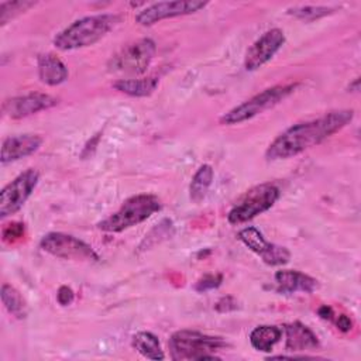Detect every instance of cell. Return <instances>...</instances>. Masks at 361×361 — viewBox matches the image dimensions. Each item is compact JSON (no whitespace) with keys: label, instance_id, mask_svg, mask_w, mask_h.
I'll return each mask as SVG.
<instances>
[{"label":"cell","instance_id":"6da1fadb","mask_svg":"<svg viewBox=\"0 0 361 361\" xmlns=\"http://www.w3.org/2000/svg\"><path fill=\"white\" fill-rule=\"evenodd\" d=\"M353 117V110H334L319 118L293 124L268 145L265 158L268 161L292 158L338 133Z\"/></svg>","mask_w":361,"mask_h":361},{"label":"cell","instance_id":"7a4b0ae2","mask_svg":"<svg viewBox=\"0 0 361 361\" xmlns=\"http://www.w3.org/2000/svg\"><path fill=\"white\" fill-rule=\"evenodd\" d=\"M117 23L118 17L113 14H96L82 17L59 31L54 38V45L62 51H71L93 45L99 39H102L110 30H113Z\"/></svg>","mask_w":361,"mask_h":361},{"label":"cell","instance_id":"3957f363","mask_svg":"<svg viewBox=\"0 0 361 361\" xmlns=\"http://www.w3.org/2000/svg\"><path fill=\"white\" fill-rule=\"evenodd\" d=\"M171 358L175 361L219 360L216 353L226 345L221 337L203 334L195 330H178L169 338Z\"/></svg>","mask_w":361,"mask_h":361},{"label":"cell","instance_id":"277c9868","mask_svg":"<svg viewBox=\"0 0 361 361\" xmlns=\"http://www.w3.org/2000/svg\"><path fill=\"white\" fill-rule=\"evenodd\" d=\"M161 210V202L155 195L140 193L124 200L121 207L97 223V228L107 233H120L137 226Z\"/></svg>","mask_w":361,"mask_h":361},{"label":"cell","instance_id":"5b68a950","mask_svg":"<svg viewBox=\"0 0 361 361\" xmlns=\"http://www.w3.org/2000/svg\"><path fill=\"white\" fill-rule=\"evenodd\" d=\"M296 87H298V83H289V85H276V86L264 89L262 92L257 93L248 100L226 111L220 117V123L224 126H234V124H240L247 120H251L255 116L272 109L274 106L285 100L290 93L295 92Z\"/></svg>","mask_w":361,"mask_h":361},{"label":"cell","instance_id":"8992f818","mask_svg":"<svg viewBox=\"0 0 361 361\" xmlns=\"http://www.w3.org/2000/svg\"><path fill=\"white\" fill-rule=\"evenodd\" d=\"M279 199V189L272 183H261L247 190L227 214L230 224L245 223L269 210Z\"/></svg>","mask_w":361,"mask_h":361},{"label":"cell","instance_id":"52a82bcc","mask_svg":"<svg viewBox=\"0 0 361 361\" xmlns=\"http://www.w3.org/2000/svg\"><path fill=\"white\" fill-rule=\"evenodd\" d=\"M155 52V42L151 38H141L121 48L109 61V68L113 72L140 75L147 71L154 59Z\"/></svg>","mask_w":361,"mask_h":361},{"label":"cell","instance_id":"ba28073f","mask_svg":"<svg viewBox=\"0 0 361 361\" xmlns=\"http://www.w3.org/2000/svg\"><path fill=\"white\" fill-rule=\"evenodd\" d=\"M39 180L37 169H27L7 183L0 192V217L4 219L18 212L34 192Z\"/></svg>","mask_w":361,"mask_h":361},{"label":"cell","instance_id":"9c48e42d","mask_svg":"<svg viewBox=\"0 0 361 361\" xmlns=\"http://www.w3.org/2000/svg\"><path fill=\"white\" fill-rule=\"evenodd\" d=\"M41 248L51 255L75 261H97L99 255L85 241L65 233H48L41 238Z\"/></svg>","mask_w":361,"mask_h":361},{"label":"cell","instance_id":"30bf717a","mask_svg":"<svg viewBox=\"0 0 361 361\" xmlns=\"http://www.w3.org/2000/svg\"><path fill=\"white\" fill-rule=\"evenodd\" d=\"M207 1L199 0H175V1H159L142 8L137 16L135 21L141 25H152L161 20L172 18L178 16H186L204 8Z\"/></svg>","mask_w":361,"mask_h":361},{"label":"cell","instance_id":"8fae6325","mask_svg":"<svg viewBox=\"0 0 361 361\" xmlns=\"http://www.w3.org/2000/svg\"><path fill=\"white\" fill-rule=\"evenodd\" d=\"M238 238L247 248L259 255L261 259L268 265H285L290 259V252L286 247L268 243L255 227L243 228L238 233Z\"/></svg>","mask_w":361,"mask_h":361},{"label":"cell","instance_id":"7c38bea8","mask_svg":"<svg viewBox=\"0 0 361 361\" xmlns=\"http://www.w3.org/2000/svg\"><path fill=\"white\" fill-rule=\"evenodd\" d=\"M285 44V34L279 28H272L264 32L247 51L244 58V68L247 71H257L265 65Z\"/></svg>","mask_w":361,"mask_h":361},{"label":"cell","instance_id":"4fadbf2b","mask_svg":"<svg viewBox=\"0 0 361 361\" xmlns=\"http://www.w3.org/2000/svg\"><path fill=\"white\" fill-rule=\"evenodd\" d=\"M58 100L45 93H28L6 100L3 103V114L10 118H24L41 110L54 107Z\"/></svg>","mask_w":361,"mask_h":361},{"label":"cell","instance_id":"5bb4252c","mask_svg":"<svg viewBox=\"0 0 361 361\" xmlns=\"http://www.w3.org/2000/svg\"><path fill=\"white\" fill-rule=\"evenodd\" d=\"M41 144L42 138L37 134H21L4 138L1 142V164L4 165L25 158L34 154Z\"/></svg>","mask_w":361,"mask_h":361},{"label":"cell","instance_id":"9a60e30c","mask_svg":"<svg viewBox=\"0 0 361 361\" xmlns=\"http://www.w3.org/2000/svg\"><path fill=\"white\" fill-rule=\"evenodd\" d=\"M275 282L278 285V290L283 293H295V292L312 293L319 288L317 279L293 269L278 271L275 274Z\"/></svg>","mask_w":361,"mask_h":361},{"label":"cell","instance_id":"2e32d148","mask_svg":"<svg viewBox=\"0 0 361 361\" xmlns=\"http://www.w3.org/2000/svg\"><path fill=\"white\" fill-rule=\"evenodd\" d=\"M286 343V351H305L314 350L319 347L317 336L303 323L293 322L283 326Z\"/></svg>","mask_w":361,"mask_h":361},{"label":"cell","instance_id":"e0dca14e","mask_svg":"<svg viewBox=\"0 0 361 361\" xmlns=\"http://www.w3.org/2000/svg\"><path fill=\"white\" fill-rule=\"evenodd\" d=\"M37 66L39 80L48 86L61 85L68 79V68L55 54H41Z\"/></svg>","mask_w":361,"mask_h":361},{"label":"cell","instance_id":"ac0fdd59","mask_svg":"<svg viewBox=\"0 0 361 361\" xmlns=\"http://www.w3.org/2000/svg\"><path fill=\"white\" fill-rule=\"evenodd\" d=\"M158 78L148 76L140 79H118L113 83V87L133 97H145L154 93V90L158 87Z\"/></svg>","mask_w":361,"mask_h":361},{"label":"cell","instance_id":"d6986e66","mask_svg":"<svg viewBox=\"0 0 361 361\" xmlns=\"http://www.w3.org/2000/svg\"><path fill=\"white\" fill-rule=\"evenodd\" d=\"M282 337V329L278 326L271 324H262L257 326L251 334H250V343L251 345L262 353L272 351L274 345L281 340Z\"/></svg>","mask_w":361,"mask_h":361},{"label":"cell","instance_id":"ffe728a7","mask_svg":"<svg viewBox=\"0 0 361 361\" xmlns=\"http://www.w3.org/2000/svg\"><path fill=\"white\" fill-rule=\"evenodd\" d=\"M133 347L148 360H164L165 354L161 348L159 340L149 331H138L133 336Z\"/></svg>","mask_w":361,"mask_h":361},{"label":"cell","instance_id":"44dd1931","mask_svg":"<svg viewBox=\"0 0 361 361\" xmlns=\"http://www.w3.org/2000/svg\"><path fill=\"white\" fill-rule=\"evenodd\" d=\"M213 168L209 164H203L193 175L190 186H189V196L190 200L195 203H200L206 196L212 182H213Z\"/></svg>","mask_w":361,"mask_h":361},{"label":"cell","instance_id":"7402d4cb","mask_svg":"<svg viewBox=\"0 0 361 361\" xmlns=\"http://www.w3.org/2000/svg\"><path fill=\"white\" fill-rule=\"evenodd\" d=\"M1 302L7 312L17 317V319H24L27 316V305L25 300L23 299L21 293L11 285L3 283L1 286Z\"/></svg>","mask_w":361,"mask_h":361},{"label":"cell","instance_id":"603a6c76","mask_svg":"<svg viewBox=\"0 0 361 361\" xmlns=\"http://www.w3.org/2000/svg\"><path fill=\"white\" fill-rule=\"evenodd\" d=\"M333 11L334 8L327 6H299V7L288 8V14L305 21H313V20L322 18L324 16L331 14Z\"/></svg>","mask_w":361,"mask_h":361},{"label":"cell","instance_id":"cb8c5ba5","mask_svg":"<svg viewBox=\"0 0 361 361\" xmlns=\"http://www.w3.org/2000/svg\"><path fill=\"white\" fill-rule=\"evenodd\" d=\"M34 4L32 1H3L0 4V24L4 25L10 18L24 13Z\"/></svg>","mask_w":361,"mask_h":361},{"label":"cell","instance_id":"d4e9b609","mask_svg":"<svg viewBox=\"0 0 361 361\" xmlns=\"http://www.w3.org/2000/svg\"><path fill=\"white\" fill-rule=\"evenodd\" d=\"M223 281V276L220 274H210V275H204L203 278H200L196 285H195V289L197 292H206V290H212V289H216L220 286Z\"/></svg>","mask_w":361,"mask_h":361},{"label":"cell","instance_id":"484cf974","mask_svg":"<svg viewBox=\"0 0 361 361\" xmlns=\"http://www.w3.org/2000/svg\"><path fill=\"white\" fill-rule=\"evenodd\" d=\"M24 234V224L21 223H11V224H7L3 230V240L4 241H8V240H16V238H20L23 237Z\"/></svg>","mask_w":361,"mask_h":361},{"label":"cell","instance_id":"4316f807","mask_svg":"<svg viewBox=\"0 0 361 361\" xmlns=\"http://www.w3.org/2000/svg\"><path fill=\"white\" fill-rule=\"evenodd\" d=\"M73 298H75V293L73 290L66 286V285H62L59 289H58V293H56V300L61 306H68L73 302Z\"/></svg>","mask_w":361,"mask_h":361},{"label":"cell","instance_id":"83f0119b","mask_svg":"<svg viewBox=\"0 0 361 361\" xmlns=\"http://www.w3.org/2000/svg\"><path fill=\"white\" fill-rule=\"evenodd\" d=\"M234 309H237V302L230 296L220 299L216 305V310H219V312H228V310H234Z\"/></svg>","mask_w":361,"mask_h":361},{"label":"cell","instance_id":"f1b7e54d","mask_svg":"<svg viewBox=\"0 0 361 361\" xmlns=\"http://www.w3.org/2000/svg\"><path fill=\"white\" fill-rule=\"evenodd\" d=\"M336 324H337V329H338V330L347 333V331H350V329H351V326H353V322H351V319H350L348 316L340 314V316H337V319H336Z\"/></svg>","mask_w":361,"mask_h":361},{"label":"cell","instance_id":"f546056e","mask_svg":"<svg viewBox=\"0 0 361 361\" xmlns=\"http://www.w3.org/2000/svg\"><path fill=\"white\" fill-rule=\"evenodd\" d=\"M317 313H319V316H320L322 319H326V320H331L333 316H334L333 309H331L330 306H327V305H323L322 307H319Z\"/></svg>","mask_w":361,"mask_h":361}]
</instances>
